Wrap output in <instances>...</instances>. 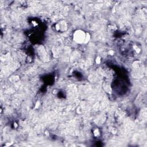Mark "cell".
<instances>
[{"mask_svg": "<svg viewBox=\"0 0 147 147\" xmlns=\"http://www.w3.org/2000/svg\"><path fill=\"white\" fill-rule=\"evenodd\" d=\"M87 37L83 31L78 30L74 33L73 39L77 43H83L84 41L87 42Z\"/></svg>", "mask_w": 147, "mask_h": 147, "instance_id": "1", "label": "cell"}]
</instances>
